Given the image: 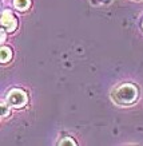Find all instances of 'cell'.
Masks as SVG:
<instances>
[{
    "mask_svg": "<svg viewBox=\"0 0 143 146\" xmlns=\"http://www.w3.org/2000/svg\"><path fill=\"white\" fill-rule=\"evenodd\" d=\"M136 97H138V90L132 84H123L114 93V99L121 105H130L136 99Z\"/></svg>",
    "mask_w": 143,
    "mask_h": 146,
    "instance_id": "6da1fadb",
    "label": "cell"
},
{
    "mask_svg": "<svg viewBox=\"0 0 143 146\" xmlns=\"http://www.w3.org/2000/svg\"><path fill=\"white\" fill-rule=\"evenodd\" d=\"M5 39V35H4V31H3V35H1V42H4Z\"/></svg>",
    "mask_w": 143,
    "mask_h": 146,
    "instance_id": "ba28073f",
    "label": "cell"
},
{
    "mask_svg": "<svg viewBox=\"0 0 143 146\" xmlns=\"http://www.w3.org/2000/svg\"><path fill=\"white\" fill-rule=\"evenodd\" d=\"M0 107H1V117L4 118V117L8 115V106L5 105L4 102H1V103H0Z\"/></svg>",
    "mask_w": 143,
    "mask_h": 146,
    "instance_id": "52a82bcc",
    "label": "cell"
},
{
    "mask_svg": "<svg viewBox=\"0 0 143 146\" xmlns=\"http://www.w3.org/2000/svg\"><path fill=\"white\" fill-rule=\"evenodd\" d=\"M1 24L5 28V31H8V32H12L16 28V26H18L15 16L9 11H4V12L1 13Z\"/></svg>",
    "mask_w": 143,
    "mask_h": 146,
    "instance_id": "3957f363",
    "label": "cell"
},
{
    "mask_svg": "<svg viewBox=\"0 0 143 146\" xmlns=\"http://www.w3.org/2000/svg\"><path fill=\"white\" fill-rule=\"evenodd\" d=\"M59 145L60 146H64V145H71V146H75V141H72V138L67 137V138H63V141L59 142Z\"/></svg>",
    "mask_w": 143,
    "mask_h": 146,
    "instance_id": "8992f818",
    "label": "cell"
},
{
    "mask_svg": "<svg viewBox=\"0 0 143 146\" xmlns=\"http://www.w3.org/2000/svg\"><path fill=\"white\" fill-rule=\"evenodd\" d=\"M7 102H8L9 106L12 107H22L27 103V95L24 91L19 89L11 90L7 95Z\"/></svg>",
    "mask_w": 143,
    "mask_h": 146,
    "instance_id": "7a4b0ae2",
    "label": "cell"
},
{
    "mask_svg": "<svg viewBox=\"0 0 143 146\" xmlns=\"http://www.w3.org/2000/svg\"><path fill=\"white\" fill-rule=\"evenodd\" d=\"M15 7L20 11H26V9L31 5V0H15L14 1Z\"/></svg>",
    "mask_w": 143,
    "mask_h": 146,
    "instance_id": "5b68a950",
    "label": "cell"
},
{
    "mask_svg": "<svg viewBox=\"0 0 143 146\" xmlns=\"http://www.w3.org/2000/svg\"><path fill=\"white\" fill-rule=\"evenodd\" d=\"M11 56H12V51L8 47H1V50H0V60L5 63L11 59Z\"/></svg>",
    "mask_w": 143,
    "mask_h": 146,
    "instance_id": "277c9868",
    "label": "cell"
}]
</instances>
